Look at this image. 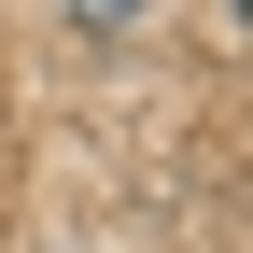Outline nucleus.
Here are the masks:
<instances>
[{"mask_svg":"<svg viewBox=\"0 0 253 253\" xmlns=\"http://www.w3.org/2000/svg\"><path fill=\"white\" fill-rule=\"evenodd\" d=\"M155 0H71V28H141Z\"/></svg>","mask_w":253,"mask_h":253,"instance_id":"1","label":"nucleus"}]
</instances>
